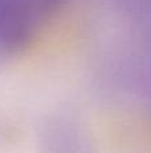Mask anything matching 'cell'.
I'll list each match as a JSON object with an SVG mask.
<instances>
[{
	"label": "cell",
	"mask_w": 151,
	"mask_h": 153,
	"mask_svg": "<svg viewBox=\"0 0 151 153\" xmlns=\"http://www.w3.org/2000/svg\"><path fill=\"white\" fill-rule=\"evenodd\" d=\"M67 0H0V54L21 53L59 15Z\"/></svg>",
	"instance_id": "6da1fadb"
},
{
	"label": "cell",
	"mask_w": 151,
	"mask_h": 153,
	"mask_svg": "<svg viewBox=\"0 0 151 153\" xmlns=\"http://www.w3.org/2000/svg\"><path fill=\"white\" fill-rule=\"evenodd\" d=\"M45 153H91L88 138L71 129H51L40 138Z\"/></svg>",
	"instance_id": "7a4b0ae2"
}]
</instances>
